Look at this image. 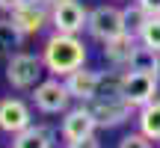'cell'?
Returning <instances> with one entry per match:
<instances>
[{"mask_svg":"<svg viewBox=\"0 0 160 148\" xmlns=\"http://www.w3.org/2000/svg\"><path fill=\"white\" fill-rule=\"evenodd\" d=\"M42 59H45V68L51 77H68L71 71L83 68L89 51H86V42L80 36H65V33H51L45 39L42 47Z\"/></svg>","mask_w":160,"mask_h":148,"instance_id":"1","label":"cell"},{"mask_svg":"<svg viewBox=\"0 0 160 148\" xmlns=\"http://www.w3.org/2000/svg\"><path fill=\"white\" fill-rule=\"evenodd\" d=\"M6 83L12 86L15 92H33L36 86L45 80V59L42 53H30V51H18L6 59Z\"/></svg>","mask_w":160,"mask_h":148,"instance_id":"2","label":"cell"},{"mask_svg":"<svg viewBox=\"0 0 160 148\" xmlns=\"http://www.w3.org/2000/svg\"><path fill=\"white\" fill-rule=\"evenodd\" d=\"M119 89H122V98H125L133 110H139V107H145V104H151L154 98H160V80L154 74L122 68L119 71Z\"/></svg>","mask_w":160,"mask_h":148,"instance_id":"3","label":"cell"},{"mask_svg":"<svg viewBox=\"0 0 160 148\" xmlns=\"http://www.w3.org/2000/svg\"><path fill=\"white\" fill-rule=\"evenodd\" d=\"M86 33L92 36L95 42L107 45V42L125 36V18H122V6L113 3H101L95 9H89V21H86Z\"/></svg>","mask_w":160,"mask_h":148,"instance_id":"4","label":"cell"},{"mask_svg":"<svg viewBox=\"0 0 160 148\" xmlns=\"http://www.w3.org/2000/svg\"><path fill=\"white\" fill-rule=\"evenodd\" d=\"M30 101L39 110L42 116H62L71 107V95L65 89L62 77H45L33 92H30Z\"/></svg>","mask_w":160,"mask_h":148,"instance_id":"5","label":"cell"},{"mask_svg":"<svg viewBox=\"0 0 160 148\" xmlns=\"http://www.w3.org/2000/svg\"><path fill=\"white\" fill-rule=\"evenodd\" d=\"M98 133V121L95 116H92L89 104H74V107H68L62 113V121H59V136H62V142H80V139L86 136H95Z\"/></svg>","mask_w":160,"mask_h":148,"instance_id":"6","label":"cell"},{"mask_svg":"<svg viewBox=\"0 0 160 148\" xmlns=\"http://www.w3.org/2000/svg\"><path fill=\"white\" fill-rule=\"evenodd\" d=\"M89 21V9L80 0H59L51 6V27L53 33H65V36H80L86 30Z\"/></svg>","mask_w":160,"mask_h":148,"instance_id":"7","label":"cell"},{"mask_svg":"<svg viewBox=\"0 0 160 148\" xmlns=\"http://www.w3.org/2000/svg\"><path fill=\"white\" fill-rule=\"evenodd\" d=\"M89 110L98 121V131L101 127H119L125 125L131 116H137V110L125 101L122 95H98L95 101H89Z\"/></svg>","mask_w":160,"mask_h":148,"instance_id":"8","label":"cell"},{"mask_svg":"<svg viewBox=\"0 0 160 148\" xmlns=\"http://www.w3.org/2000/svg\"><path fill=\"white\" fill-rule=\"evenodd\" d=\"M33 107H30L24 98L18 95H6L0 98V133H6V136H15V133L27 131L30 125H33Z\"/></svg>","mask_w":160,"mask_h":148,"instance_id":"9","label":"cell"},{"mask_svg":"<svg viewBox=\"0 0 160 148\" xmlns=\"http://www.w3.org/2000/svg\"><path fill=\"white\" fill-rule=\"evenodd\" d=\"M9 18L21 30L24 39H30V36H39L45 27H51V6L42 3V0H24Z\"/></svg>","mask_w":160,"mask_h":148,"instance_id":"10","label":"cell"},{"mask_svg":"<svg viewBox=\"0 0 160 148\" xmlns=\"http://www.w3.org/2000/svg\"><path fill=\"white\" fill-rule=\"evenodd\" d=\"M101 80H104V71H95V68H77L71 71L68 77H65V89H68L71 101L77 104H89L98 98V92H101Z\"/></svg>","mask_w":160,"mask_h":148,"instance_id":"11","label":"cell"},{"mask_svg":"<svg viewBox=\"0 0 160 148\" xmlns=\"http://www.w3.org/2000/svg\"><path fill=\"white\" fill-rule=\"evenodd\" d=\"M53 145H57V131L51 125H36V121L27 131L15 133L9 142V148H53Z\"/></svg>","mask_w":160,"mask_h":148,"instance_id":"12","label":"cell"},{"mask_svg":"<svg viewBox=\"0 0 160 148\" xmlns=\"http://www.w3.org/2000/svg\"><path fill=\"white\" fill-rule=\"evenodd\" d=\"M137 45H139V39L137 36H131V33H125V36H119V39H113V42H107L104 45V59H107L113 68H128V62H131V57H133V51H137Z\"/></svg>","mask_w":160,"mask_h":148,"instance_id":"13","label":"cell"},{"mask_svg":"<svg viewBox=\"0 0 160 148\" xmlns=\"http://www.w3.org/2000/svg\"><path fill=\"white\" fill-rule=\"evenodd\" d=\"M137 131L145 133L151 142H160V98L137 110Z\"/></svg>","mask_w":160,"mask_h":148,"instance_id":"14","label":"cell"},{"mask_svg":"<svg viewBox=\"0 0 160 148\" xmlns=\"http://www.w3.org/2000/svg\"><path fill=\"white\" fill-rule=\"evenodd\" d=\"M21 45H24V36L12 24V18H0V59H9L12 53H18Z\"/></svg>","mask_w":160,"mask_h":148,"instance_id":"15","label":"cell"},{"mask_svg":"<svg viewBox=\"0 0 160 148\" xmlns=\"http://www.w3.org/2000/svg\"><path fill=\"white\" fill-rule=\"evenodd\" d=\"M122 18H125V30L131 36H139V30L145 27V21H148V12L142 9V6L133 0V3H128V6H122Z\"/></svg>","mask_w":160,"mask_h":148,"instance_id":"16","label":"cell"},{"mask_svg":"<svg viewBox=\"0 0 160 148\" xmlns=\"http://www.w3.org/2000/svg\"><path fill=\"white\" fill-rule=\"evenodd\" d=\"M139 45H145V47H151V51H157L160 53V15H151L148 21H145V27L139 30Z\"/></svg>","mask_w":160,"mask_h":148,"instance_id":"17","label":"cell"},{"mask_svg":"<svg viewBox=\"0 0 160 148\" xmlns=\"http://www.w3.org/2000/svg\"><path fill=\"white\" fill-rule=\"evenodd\" d=\"M116 148H154V142H151L145 133L131 131V133H125V136L119 139V145H116Z\"/></svg>","mask_w":160,"mask_h":148,"instance_id":"18","label":"cell"},{"mask_svg":"<svg viewBox=\"0 0 160 148\" xmlns=\"http://www.w3.org/2000/svg\"><path fill=\"white\" fill-rule=\"evenodd\" d=\"M65 148H101V139H98V133H95V136H86V139H80V142H68Z\"/></svg>","mask_w":160,"mask_h":148,"instance_id":"19","label":"cell"},{"mask_svg":"<svg viewBox=\"0 0 160 148\" xmlns=\"http://www.w3.org/2000/svg\"><path fill=\"white\" fill-rule=\"evenodd\" d=\"M139 6H142L148 15H160V0H137Z\"/></svg>","mask_w":160,"mask_h":148,"instance_id":"20","label":"cell"},{"mask_svg":"<svg viewBox=\"0 0 160 148\" xmlns=\"http://www.w3.org/2000/svg\"><path fill=\"white\" fill-rule=\"evenodd\" d=\"M21 3H24V0H0V12H3V15H12Z\"/></svg>","mask_w":160,"mask_h":148,"instance_id":"21","label":"cell"},{"mask_svg":"<svg viewBox=\"0 0 160 148\" xmlns=\"http://www.w3.org/2000/svg\"><path fill=\"white\" fill-rule=\"evenodd\" d=\"M42 3H48V6H53V3H59V0H42Z\"/></svg>","mask_w":160,"mask_h":148,"instance_id":"22","label":"cell"}]
</instances>
